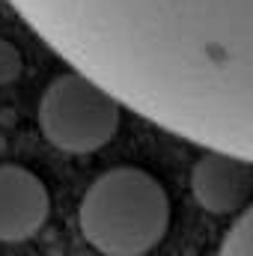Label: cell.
<instances>
[{"label": "cell", "instance_id": "obj_1", "mask_svg": "<svg viewBox=\"0 0 253 256\" xmlns=\"http://www.w3.org/2000/svg\"><path fill=\"white\" fill-rule=\"evenodd\" d=\"M9 3L140 116L253 161V0Z\"/></svg>", "mask_w": 253, "mask_h": 256}, {"label": "cell", "instance_id": "obj_2", "mask_svg": "<svg viewBox=\"0 0 253 256\" xmlns=\"http://www.w3.org/2000/svg\"><path fill=\"white\" fill-rule=\"evenodd\" d=\"M78 224L98 254L146 256L170 226V196L152 173L114 167L86 188Z\"/></svg>", "mask_w": 253, "mask_h": 256}, {"label": "cell", "instance_id": "obj_3", "mask_svg": "<svg viewBox=\"0 0 253 256\" xmlns=\"http://www.w3.org/2000/svg\"><path fill=\"white\" fill-rule=\"evenodd\" d=\"M120 116L122 102L78 68L57 74L39 102L42 134L51 146L72 155H86L108 146L120 131Z\"/></svg>", "mask_w": 253, "mask_h": 256}, {"label": "cell", "instance_id": "obj_4", "mask_svg": "<svg viewBox=\"0 0 253 256\" xmlns=\"http://www.w3.org/2000/svg\"><path fill=\"white\" fill-rule=\"evenodd\" d=\"M194 200L208 214L244 212L253 196V164L224 149H208L190 170Z\"/></svg>", "mask_w": 253, "mask_h": 256}, {"label": "cell", "instance_id": "obj_5", "mask_svg": "<svg viewBox=\"0 0 253 256\" xmlns=\"http://www.w3.org/2000/svg\"><path fill=\"white\" fill-rule=\"evenodd\" d=\"M51 212L42 179L21 164H0V242L33 238Z\"/></svg>", "mask_w": 253, "mask_h": 256}, {"label": "cell", "instance_id": "obj_6", "mask_svg": "<svg viewBox=\"0 0 253 256\" xmlns=\"http://www.w3.org/2000/svg\"><path fill=\"white\" fill-rule=\"evenodd\" d=\"M218 256H253V202L230 226Z\"/></svg>", "mask_w": 253, "mask_h": 256}, {"label": "cell", "instance_id": "obj_7", "mask_svg": "<svg viewBox=\"0 0 253 256\" xmlns=\"http://www.w3.org/2000/svg\"><path fill=\"white\" fill-rule=\"evenodd\" d=\"M21 72V54L15 51V45H9L6 39H0V84L15 80Z\"/></svg>", "mask_w": 253, "mask_h": 256}]
</instances>
